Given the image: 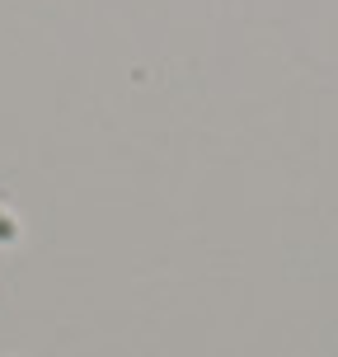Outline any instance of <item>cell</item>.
Here are the masks:
<instances>
[{
	"label": "cell",
	"mask_w": 338,
	"mask_h": 357,
	"mask_svg": "<svg viewBox=\"0 0 338 357\" xmlns=\"http://www.w3.org/2000/svg\"><path fill=\"white\" fill-rule=\"evenodd\" d=\"M15 235H19V221H15L10 212H5V207H0V245H10Z\"/></svg>",
	"instance_id": "obj_1"
}]
</instances>
